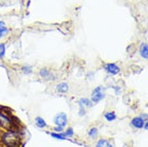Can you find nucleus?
<instances>
[{
	"label": "nucleus",
	"mask_w": 148,
	"mask_h": 147,
	"mask_svg": "<svg viewBox=\"0 0 148 147\" xmlns=\"http://www.w3.org/2000/svg\"><path fill=\"white\" fill-rule=\"evenodd\" d=\"M22 134L18 130H5L0 134V147H21Z\"/></svg>",
	"instance_id": "nucleus-1"
},
{
	"label": "nucleus",
	"mask_w": 148,
	"mask_h": 147,
	"mask_svg": "<svg viewBox=\"0 0 148 147\" xmlns=\"http://www.w3.org/2000/svg\"><path fill=\"white\" fill-rule=\"evenodd\" d=\"M9 109L0 106V129L5 130H19L18 119L12 115L11 112H8Z\"/></svg>",
	"instance_id": "nucleus-2"
},
{
	"label": "nucleus",
	"mask_w": 148,
	"mask_h": 147,
	"mask_svg": "<svg viewBox=\"0 0 148 147\" xmlns=\"http://www.w3.org/2000/svg\"><path fill=\"white\" fill-rule=\"evenodd\" d=\"M105 98V90L102 86H97L91 92V102L99 103Z\"/></svg>",
	"instance_id": "nucleus-3"
},
{
	"label": "nucleus",
	"mask_w": 148,
	"mask_h": 147,
	"mask_svg": "<svg viewBox=\"0 0 148 147\" xmlns=\"http://www.w3.org/2000/svg\"><path fill=\"white\" fill-rule=\"evenodd\" d=\"M54 124L57 127H66L68 124V116L64 113H58L54 117Z\"/></svg>",
	"instance_id": "nucleus-4"
},
{
	"label": "nucleus",
	"mask_w": 148,
	"mask_h": 147,
	"mask_svg": "<svg viewBox=\"0 0 148 147\" xmlns=\"http://www.w3.org/2000/svg\"><path fill=\"white\" fill-rule=\"evenodd\" d=\"M104 70L106 71L108 74H111V75H117L120 72V68L116 63H110L104 66Z\"/></svg>",
	"instance_id": "nucleus-5"
},
{
	"label": "nucleus",
	"mask_w": 148,
	"mask_h": 147,
	"mask_svg": "<svg viewBox=\"0 0 148 147\" xmlns=\"http://www.w3.org/2000/svg\"><path fill=\"white\" fill-rule=\"evenodd\" d=\"M145 120H147V119H144V118L141 117V116L134 117L133 119L131 120V126H132V128H134V129H143Z\"/></svg>",
	"instance_id": "nucleus-6"
},
{
	"label": "nucleus",
	"mask_w": 148,
	"mask_h": 147,
	"mask_svg": "<svg viewBox=\"0 0 148 147\" xmlns=\"http://www.w3.org/2000/svg\"><path fill=\"white\" fill-rule=\"evenodd\" d=\"M69 89H70L69 84L66 83V82H61V83H59V84L56 86V90L58 92H60V93H67L69 91Z\"/></svg>",
	"instance_id": "nucleus-7"
},
{
	"label": "nucleus",
	"mask_w": 148,
	"mask_h": 147,
	"mask_svg": "<svg viewBox=\"0 0 148 147\" xmlns=\"http://www.w3.org/2000/svg\"><path fill=\"white\" fill-rule=\"evenodd\" d=\"M140 55L143 59L147 60L148 59V45L147 43H142L141 46H140Z\"/></svg>",
	"instance_id": "nucleus-8"
},
{
	"label": "nucleus",
	"mask_w": 148,
	"mask_h": 147,
	"mask_svg": "<svg viewBox=\"0 0 148 147\" xmlns=\"http://www.w3.org/2000/svg\"><path fill=\"white\" fill-rule=\"evenodd\" d=\"M95 147H114V145H113L112 142H110L108 140L100 139V140L96 143V146Z\"/></svg>",
	"instance_id": "nucleus-9"
},
{
	"label": "nucleus",
	"mask_w": 148,
	"mask_h": 147,
	"mask_svg": "<svg viewBox=\"0 0 148 147\" xmlns=\"http://www.w3.org/2000/svg\"><path fill=\"white\" fill-rule=\"evenodd\" d=\"M34 124H36V126H37L38 128H40V129H44L47 127V124L45 122V119L42 117H36Z\"/></svg>",
	"instance_id": "nucleus-10"
},
{
	"label": "nucleus",
	"mask_w": 148,
	"mask_h": 147,
	"mask_svg": "<svg viewBox=\"0 0 148 147\" xmlns=\"http://www.w3.org/2000/svg\"><path fill=\"white\" fill-rule=\"evenodd\" d=\"M92 104L93 103L91 102V100L87 99V98H82V99H79V101H78V105L83 107H90V106H92Z\"/></svg>",
	"instance_id": "nucleus-11"
},
{
	"label": "nucleus",
	"mask_w": 148,
	"mask_h": 147,
	"mask_svg": "<svg viewBox=\"0 0 148 147\" xmlns=\"http://www.w3.org/2000/svg\"><path fill=\"white\" fill-rule=\"evenodd\" d=\"M8 33H9V29H8V27L5 26V23L0 21V38L5 37Z\"/></svg>",
	"instance_id": "nucleus-12"
},
{
	"label": "nucleus",
	"mask_w": 148,
	"mask_h": 147,
	"mask_svg": "<svg viewBox=\"0 0 148 147\" xmlns=\"http://www.w3.org/2000/svg\"><path fill=\"white\" fill-rule=\"evenodd\" d=\"M49 134H51L52 137H54V139H56V140H62V141L69 140L63 132H52V133H49Z\"/></svg>",
	"instance_id": "nucleus-13"
},
{
	"label": "nucleus",
	"mask_w": 148,
	"mask_h": 147,
	"mask_svg": "<svg viewBox=\"0 0 148 147\" xmlns=\"http://www.w3.org/2000/svg\"><path fill=\"white\" fill-rule=\"evenodd\" d=\"M39 74H40L41 77H43V78H45V80L49 78V76L52 75L49 69H47V68H43V69H41L40 72H39Z\"/></svg>",
	"instance_id": "nucleus-14"
},
{
	"label": "nucleus",
	"mask_w": 148,
	"mask_h": 147,
	"mask_svg": "<svg viewBox=\"0 0 148 147\" xmlns=\"http://www.w3.org/2000/svg\"><path fill=\"white\" fill-rule=\"evenodd\" d=\"M104 118H105V120H108V122H114L115 119L117 118L116 114H115L114 112H106L105 114H104Z\"/></svg>",
	"instance_id": "nucleus-15"
},
{
	"label": "nucleus",
	"mask_w": 148,
	"mask_h": 147,
	"mask_svg": "<svg viewBox=\"0 0 148 147\" xmlns=\"http://www.w3.org/2000/svg\"><path fill=\"white\" fill-rule=\"evenodd\" d=\"M98 133H99V131H98V129H97L96 127H92V128L89 129V131H88V136L90 137V139H96L97 136H98Z\"/></svg>",
	"instance_id": "nucleus-16"
},
{
	"label": "nucleus",
	"mask_w": 148,
	"mask_h": 147,
	"mask_svg": "<svg viewBox=\"0 0 148 147\" xmlns=\"http://www.w3.org/2000/svg\"><path fill=\"white\" fill-rule=\"evenodd\" d=\"M22 71L24 74H26V75H29V74L32 73V67L30 66H24L22 68Z\"/></svg>",
	"instance_id": "nucleus-17"
},
{
	"label": "nucleus",
	"mask_w": 148,
	"mask_h": 147,
	"mask_svg": "<svg viewBox=\"0 0 148 147\" xmlns=\"http://www.w3.org/2000/svg\"><path fill=\"white\" fill-rule=\"evenodd\" d=\"M5 52H7V47L4 43H0V58H3L5 56Z\"/></svg>",
	"instance_id": "nucleus-18"
},
{
	"label": "nucleus",
	"mask_w": 148,
	"mask_h": 147,
	"mask_svg": "<svg viewBox=\"0 0 148 147\" xmlns=\"http://www.w3.org/2000/svg\"><path fill=\"white\" fill-rule=\"evenodd\" d=\"M64 134H66V136H67L68 139H70V137H72V136L74 135V131L72 128H68L67 131L64 132Z\"/></svg>",
	"instance_id": "nucleus-19"
},
{
	"label": "nucleus",
	"mask_w": 148,
	"mask_h": 147,
	"mask_svg": "<svg viewBox=\"0 0 148 147\" xmlns=\"http://www.w3.org/2000/svg\"><path fill=\"white\" fill-rule=\"evenodd\" d=\"M85 114H86L85 107L79 106V113H78V115H79V116H84V115H85Z\"/></svg>",
	"instance_id": "nucleus-20"
},
{
	"label": "nucleus",
	"mask_w": 148,
	"mask_h": 147,
	"mask_svg": "<svg viewBox=\"0 0 148 147\" xmlns=\"http://www.w3.org/2000/svg\"><path fill=\"white\" fill-rule=\"evenodd\" d=\"M63 131V127H57L56 126L55 128H54V132H62Z\"/></svg>",
	"instance_id": "nucleus-21"
},
{
	"label": "nucleus",
	"mask_w": 148,
	"mask_h": 147,
	"mask_svg": "<svg viewBox=\"0 0 148 147\" xmlns=\"http://www.w3.org/2000/svg\"><path fill=\"white\" fill-rule=\"evenodd\" d=\"M143 129H145L146 131L148 130V122L147 120H145V124H144V126H143Z\"/></svg>",
	"instance_id": "nucleus-22"
}]
</instances>
